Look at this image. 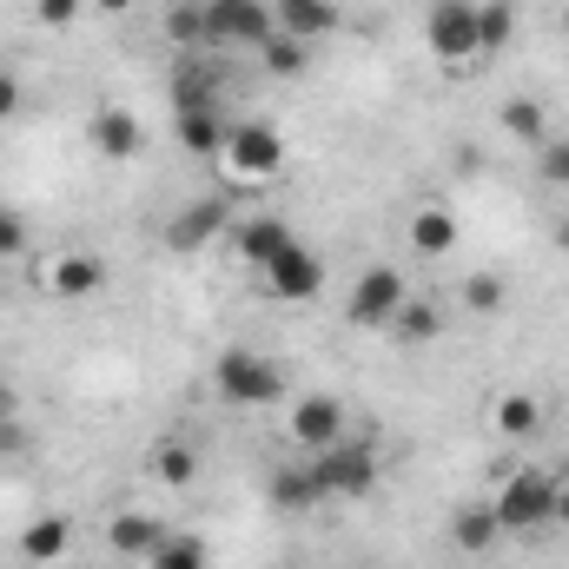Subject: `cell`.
Masks as SVG:
<instances>
[{
	"label": "cell",
	"instance_id": "5",
	"mask_svg": "<svg viewBox=\"0 0 569 569\" xmlns=\"http://www.w3.org/2000/svg\"><path fill=\"white\" fill-rule=\"evenodd\" d=\"M411 298V284L398 266H365L358 284H351V305H345V318L358 325V331H391V318H398V305Z\"/></svg>",
	"mask_w": 569,
	"mask_h": 569
},
{
	"label": "cell",
	"instance_id": "26",
	"mask_svg": "<svg viewBox=\"0 0 569 569\" xmlns=\"http://www.w3.org/2000/svg\"><path fill=\"white\" fill-rule=\"evenodd\" d=\"M437 331H443V318H437V305H425V298H405L398 318H391V338L398 345H430Z\"/></svg>",
	"mask_w": 569,
	"mask_h": 569
},
{
	"label": "cell",
	"instance_id": "35",
	"mask_svg": "<svg viewBox=\"0 0 569 569\" xmlns=\"http://www.w3.org/2000/svg\"><path fill=\"white\" fill-rule=\"evenodd\" d=\"M557 523L569 530V483H563V477H557Z\"/></svg>",
	"mask_w": 569,
	"mask_h": 569
},
{
	"label": "cell",
	"instance_id": "24",
	"mask_svg": "<svg viewBox=\"0 0 569 569\" xmlns=\"http://www.w3.org/2000/svg\"><path fill=\"white\" fill-rule=\"evenodd\" d=\"M450 530H457V550H470V557L497 550V537H503V530H497V510H490V503H470V510H457V523H450Z\"/></svg>",
	"mask_w": 569,
	"mask_h": 569
},
{
	"label": "cell",
	"instance_id": "22",
	"mask_svg": "<svg viewBox=\"0 0 569 569\" xmlns=\"http://www.w3.org/2000/svg\"><path fill=\"white\" fill-rule=\"evenodd\" d=\"M259 60H266V73H279V80H298V73L311 67V47H305L298 33H284V27H272V33L259 40Z\"/></svg>",
	"mask_w": 569,
	"mask_h": 569
},
{
	"label": "cell",
	"instance_id": "7",
	"mask_svg": "<svg viewBox=\"0 0 569 569\" xmlns=\"http://www.w3.org/2000/svg\"><path fill=\"white\" fill-rule=\"evenodd\" d=\"M272 27H279V7H266V0H206L212 47H259Z\"/></svg>",
	"mask_w": 569,
	"mask_h": 569
},
{
	"label": "cell",
	"instance_id": "11",
	"mask_svg": "<svg viewBox=\"0 0 569 569\" xmlns=\"http://www.w3.org/2000/svg\"><path fill=\"white\" fill-rule=\"evenodd\" d=\"M87 140H93V152H107V159H140L146 152V127L127 113V107H100L93 127H87Z\"/></svg>",
	"mask_w": 569,
	"mask_h": 569
},
{
	"label": "cell",
	"instance_id": "37",
	"mask_svg": "<svg viewBox=\"0 0 569 569\" xmlns=\"http://www.w3.org/2000/svg\"><path fill=\"white\" fill-rule=\"evenodd\" d=\"M557 246H563V252H569V219H563V226H557Z\"/></svg>",
	"mask_w": 569,
	"mask_h": 569
},
{
	"label": "cell",
	"instance_id": "36",
	"mask_svg": "<svg viewBox=\"0 0 569 569\" xmlns=\"http://www.w3.org/2000/svg\"><path fill=\"white\" fill-rule=\"evenodd\" d=\"M100 13H133V0H93Z\"/></svg>",
	"mask_w": 569,
	"mask_h": 569
},
{
	"label": "cell",
	"instance_id": "9",
	"mask_svg": "<svg viewBox=\"0 0 569 569\" xmlns=\"http://www.w3.org/2000/svg\"><path fill=\"white\" fill-rule=\"evenodd\" d=\"M219 232H232V206H226V199H192L186 212L166 219V246H172V252H199V246H212Z\"/></svg>",
	"mask_w": 569,
	"mask_h": 569
},
{
	"label": "cell",
	"instance_id": "16",
	"mask_svg": "<svg viewBox=\"0 0 569 569\" xmlns=\"http://www.w3.org/2000/svg\"><path fill=\"white\" fill-rule=\"evenodd\" d=\"M67 550H73V523H67V517H40V523L20 530V563L47 569V563H60Z\"/></svg>",
	"mask_w": 569,
	"mask_h": 569
},
{
	"label": "cell",
	"instance_id": "15",
	"mask_svg": "<svg viewBox=\"0 0 569 569\" xmlns=\"http://www.w3.org/2000/svg\"><path fill=\"white\" fill-rule=\"evenodd\" d=\"M159 543H166V523L146 517V510H120L107 523V550H120V557H152Z\"/></svg>",
	"mask_w": 569,
	"mask_h": 569
},
{
	"label": "cell",
	"instance_id": "23",
	"mask_svg": "<svg viewBox=\"0 0 569 569\" xmlns=\"http://www.w3.org/2000/svg\"><path fill=\"white\" fill-rule=\"evenodd\" d=\"M497 127H503L510 140H523V146L550 140V113H543V100H503V107H497Z\"/></svg>",
	"mask_w": 569,
	"mask_h": 569
},
{
	"label": "cell",
	"instance_id": "30",
	"mask_svg": "<svg viewBox=\"0 0 569 569\" xmlns=\"http://www.w3.org/2000/svg\"><path fill=\"white\" fill-rule=\"evenodd\" d=\"M503 298H510V284L497 279V272H470L463 279V305L470 311H503Z\"/></svg>",
	"mask_w": 569,
	"mask_h": 569
},
{
	"label": "cell",
	"instance_id": "1",
	"mask_svg": "<svg viewBox=\"0 0 569 569\" xmlns=\"http://www.w3.org/2000/svg\"><path fill=\"white\" fill-rule=\"evenodd\" d=\"M212 391H219L226 405L259 411V405H279V398H284V371L272 365V358H259V351L232 345V351H219V365H212Z\"/></svg>",
	"mask_w": 569,
	"mask_h": 569
},
{
	"label": "cell",
	"instance_id": "12",
	"mask_svg": "<svg viewBox=\"0 0 569 569\" xmlns=\"http://www.w3.org/2000/svg\"><path fill=\"white\" fill-rule=\"evenodd\" d=\"M107 284V266L93 259V252H60L53 266H47V291L53 298H93Z\"/></svg>",
	"mask_w": 569,
	"mask_h": 569
},
{
	"label": "cell",
	"instance_id": "33",
	"mask_svg": "<svg viewBox=\"0 0 569 569\" xmlns=\"http://www.w3.org/2000/svg\"><path fill=\"white\" fill-rule=\"evenodd\" d=\"M20 252H27V226H20V212L0 206V259H20Z\"/></svg>",
	"mask_w": 569,
	"mask_h": 569
},
{
	"label": "cell",
	"instance_id": "10",
	"mask_svg": "<svg viewBox=\"0 0 569 569\" xmlns=\"http://www.w3.org/2000/svg\"><path fill=\"white\" fill-rule=\"evenodd\" d=\"M266 291H272V298H291V305L318 298V291H325V266H318V252H305V246L291 239L279 259L266 266Z\"/></svg>",
	"mask_w": 569,
	"mask_h": 569
},
{
	"label": "cell",
	"instance_id": "28",
	"mask_svg": "<svg viewBox=\"0 0 569 569\" xmlns=\"http://www.w3.org/2000/svg\"><path fill=\"white\" fill-rule=\"evenodd\" d=\"M186 107H212V67H199V60H186L172 73V113H186Z\"/></svg>",
	"mask_w": 569,
	"mask_h": 569
},
{
	"label": "cell",
	"instance_id": "18",
	"mask_svg": "<svg viewBox=\"0 0 569 569\" xmlns=\"http://www.w3.org/2000/svg\"><path fill=\"white\" fill-rule=\"evenodd\" d=\"M279 27H284V33H298V40L311 47L318 33H331V27H338V0H279Z\"/></svg>",
	"mask_w": 569,
	"mask_h": 569
},
{
	"label": "cell",
	"instance_id": "2",
	"mask_svg": "<svg viewBox=\"0 0 569 569\" xmlns=\"http://www.w3.org/2000/svg\"><path fill=\"white\" fill-rule=\"evenodd\" d=\"M490 510H497V530L503 537L510 530H543V523H557V477L550 470H510L497 483Z\"/></svg>",
	"mask_w": 569,
	"mask_h": 569
},
{
	"label": "cell",
	"instance_id": "32",
	"mask_svg": "<svg viewBox=\"0 0 569 569\" xmlns=\"http://www.w3.org/2000/svg\"><path fill=\"white\" fill-rule=\"evenodd\" d=\"M543 179L569 192V140H543Z\"/></svg>",
	"mask_w": 569,
	"mask_h": 569
},
{
	"label": "cell",
	"instance_id": "20",
	"mask_svg": "<svg viewBox=\"0 0 569 569\" xmlns=\"http://www.w3.org/2000/svg\"><path fill=\"white\" fill-rule=\"evenodd\" d=\"M411 246H418L425 259L450 252V246H457V212H450V206H418V212H411Z\"/></svg>",
	"mask_w": 569,
	"mask_h": 569
},
{
	"label": "cell",
	"instance_id": "27",
	"mask_svg": "<svg viewBox=\"0 0 569 569\" xmlns=\"http://www.w3.org/2000/svg\"><path fill=\"white\" fill-rule=\"evenodd\" d=\"M166 40L172 47H199L206 40V0H172L166 7Z\"/></svg>",
	"mask_w": 569,
	"mask_h": 569
},
{
	"label": "cell",
	"instance_id": "29",
	"mask_svg": "<svg viewBox=\"0 0 569 569\" xmlns=\"http://www.w3.org/2000/svg\"><path fill=\"white\" fill-rule=\"evenodd\" d=\"M146 563H152V569H206V543L186 530V537H166V543H159Z\"/></svg>",
	"mask_w": 569,
	"mask_h": 569
},
{
	"label": "cell",
	"instance_id": "6",
	"mask_svg": "<svg viewBox=\"0 0 569 569\" xmlns=\"http://www.w3.org/2000/svg\"><path fill=\"white\" fill-rule=\"evenodd\" d=\"M219 159L232 166V179H272L284 172V140L279 127H266V120H239V127H226V146H219Z\"/></svg>",
	"mask_w": 569,
	"mask_h": 569
},
{
	"label": "cell",
	"instance_id": "19",
	"mask_svg": "<svg viewBox=\"0 0 569 569\" xmlns=\"http://www.w3.org/2000/svg\"><path fill=\"white\" fill-rule=\"evenodd\" d=\"M152 477H159L166 490H186V483L199 477V450H192L186 437H159V443H152Z\"/></svg>",
	"mask_w": 569,
	"mask_h": 569
},
{
	"label": "cell",
	"instance_id": "25",
	"mask_svg": "<svg viewBox=\"0 0 569 569\" xmlns=\"http://www.w3.org/2000/svg\"><path fill=\"white\" fill-rule=\"evenodd\" d=\"M510 33H517V0H477V47L503 53Z\"/></svg>",
	"mask_w": 569,
	"mask_h": 569
},
{
	"label": "cell",
	"instance_id": "13",
	"mask_svg": "<svg viewBox=\"0 0 569 569\" xmlns=\"http://www.w3.org/2000/svg\"><path fill=\"white\" fill-rule=\"evenodd\" d=\"M232 246H239V259H246V266H259V272H266L284 246H291V226H284V219H239V226H232Z\"/></svg>",
	"mask_w": 569,
	"mask_h": 569
},
{
	"label": "cell",
	"instance_id": "34",
	"mask_svg": "<svg viewBox=\"0 0 569 569\" xmlns=\"http://www.w3.org/2000/svg\"><path fill=\"white\" fill-rule=\"evenodd\" d=\"M13 113H20V80L0 73V120H13Z\"/></svg>",
	"mask_w": 569,
	"mask_h": 569
},
{
	"label": "cell",
	"instance_id": "14",
	"mask_svg": "<svg viewBox=\"0 0 569 569\" xmlns=\"http://www.w3.org/2000/svg\"><path fill=\"white\" fill-rule=\"evenodd\" d=\"M172 133H179V146H186L192 159H219L226 120H219V107H186V113H172Z\"/></svg>",
	"mask_w": 569,
	"mask_h": 569
},
{
	"label": "cell",
	"instance_id": "4",
	"mask_svg": "<svg viewBox=\"0 0 569 569\" xmlns=\"http://www.w3.org/2000/svg\"><path fill=\"white\" fill-rule=\"evenodd\" d=\"M425 47L443 67H470V60L483 53V47H477V0H430Z\"/></svg>",
	"mask_w": 569,
	"mask_h": 569
},
{
	"label": "cell",
	"instance_id": "17",
	"mask_svg": "<svg viewBox=\"0 0 569 569\" xmlns=\"http://www.w3.org/2000/svg\"><path fill=\"white\" fill-rule=\"evenodd\" d=\"M266 497H272L279 510H291V517H298V510H311V503H325V497H318L311 463H279V470H272V483H266Z\"/></svg>",
	"mask_w": 569,
	"mask_h": 569
},
{
	"label": "cell",
	"instance_id": "8",
	"mask_svg": "<svg viewBox=\"0 0 569 569\" xmlns=\"http://www.w3.org/2000/svg\"><path fill=\"white\" fill-rule=\"evenodd\" d=\"M284 425H291V443H305V450H331V443L345 437L351 418H345V405H338L331 391H311V398H298V405H291V418H284Z\"/></svg>",
	"mask_w": 569,
	"mask_h": 569
},
{
	"label": "cell",
	"instance_id": "21",
	"mask_svg": "<svg viewBox=\"0 0 569 569\" xmlns=\"http://www.w3.org/2000/svg\"><path fill=\"white\" fill-rule=\"evenodd\" d=\"M490 425H497V437H517V443H523L530 430L543 425V405H537L530 391H503V398L490 405Z\"/></svg>",
	"mask_w": 569,
	"mask_h": 569
},
{
	"label": "cell",
	"instance_id": "3",
	"mask_svg": "<svg viewBox=\"0 0 569 569\" xmlns=\"http://www.w3.org/2000/svg\"><path fill=\"white\" fill-rule=\"evenodd\" d=\"M311 477H318V497H371V483H378V450L338 437L331 450H311Z\"/></svg>",
	"mask_w": 569,
	"mask_h": 569
},
{
	"label": "cell",
	"instance_id": "31",
	"mask_svg": "<svg viewBox=\"0 0 569 569\" xmlns=\"http://www.w3.org/2000/svg\"><path fill=\"white\" fill-rule=\"evenodd\" d=\"M80 7H87V0H33L40 27H53V33H60V27H73V20H80Z\"/></svg>",
	"mask_w": 569,
	"mask_h": 569
}]
</instances>
